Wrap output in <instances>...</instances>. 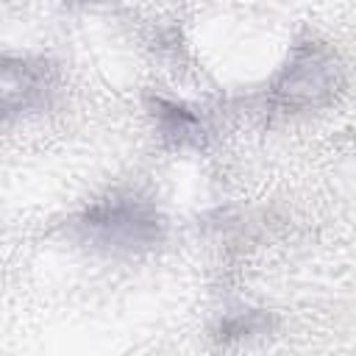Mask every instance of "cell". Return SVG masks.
Listing matches in <instances>:
<instances>
[{"mask_svg": "<svg viewBox=\"0 0 356 356\" xmlns=\"http://www.w3.org/2000/svg\"><path fill=\"white\" fill-rule=\"evenodd\" d=\"M150 114L156 120V128L161 134V139L175 147H203L206 139V125L200 120V114H195L189 106L167 100V97H150Z\"/></svg>", "mask_w": 356, "mask_h": 356, "instance_id": "277c9868", "label": "cell"}, {"mask_svg": "<svg viewBox=\"0 0 356 356\" xmlns=\"http://www.w3.org/2000/svg\"><path fill=\"white\" fill-rule=\"evenodd\" d=\"M270 328V314L264 312H236V314H228L220 320L217 325V337L222 342H234V339H248V337H256V334H267Z\"/></svg>", "mask_w": 356, "mask_h": 356, "instance_id": "5b68a950", "label": "cell"}, {"mask_svg": "<svg viewBox=\"0 0 356 356\" xmlns=\"http://www.w3.org/2000/svg\"><path fill=\"white\" fill-rule=\"evenodd\" d=\"M56 89V70L44 58H3V108L6 117L36 111Z\"/></svg>", "mask_w": 356, "mask_h": 356, "instance_id": "3957f363", "label": "cell"}, {"mask_svg": "<svg viewBox=\"0 0 356 356\" xmlns=\"http://www.w3.org/2000/svg\"><path fill=\"white\" fill-rule=\"evenodd\" d=\"M72 236L106 253H142L161 242L164 217L136 195H108L86 206L70 225Z\"/></svg>", "mask_w": 356, "mask_h": 356, "instance_id": "6da1fadb", "label": "cell"}, {"mask_svg": "<svg viewBox=\"0 0 356 356\" xmlns=\"http://www.w3.org/2000/svg\"><path fill=\"white\" fill-rule=\"evenodd\" d=\"M342 89V67L323 42H298L270 83V106L281 111H309L334 100Z\"/></svg>", "mask_w": 356, "mask_h": 356, "instance_id": "7a4b0ae2", "label": "cell"}]
</instances>
